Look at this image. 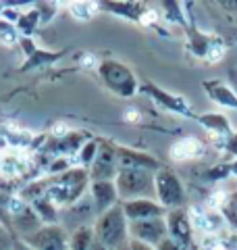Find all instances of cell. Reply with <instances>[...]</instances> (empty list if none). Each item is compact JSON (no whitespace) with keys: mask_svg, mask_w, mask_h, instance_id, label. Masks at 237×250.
<instances>
[{"mask_svg":"<svg viewBox=\"0 0 237 250\" xmlns=\"http://www.w3.org/2000/svg\"><path fill=\"white\" fill-rule=\"evenodd\" d=\"M96 242H100L106 250H117L127 244L129 238V221L123 213V207H113L102 213L94 229Z\"/></svg>","mask_w":237,"mask_h":250,"instance_id":"obj_1","label":"cell"},{"mask_svg":"<svg viewBox=\"0 0 237 250\" xmlns=\"http://www.w3.org/2000/svg\"><path fill=\"white\" fill-rule=\"evenodd\" d=\"M154 173L156 171H148V169H118L115 177L117 194L125 198V202L156 196Z\"/></svg>","mask_w":237,"mask_h":250,"instance_id":"obj_2","label":"cell"},{"mask_svg":"<svg viewBox=\"0 0 237 250\" xmlns=\"http://www.w3.org/2000/svg\"><path fill=\"white\" fill-rule=\"evenodd\" d=\"M154 190H156L158 202L167 210L183 208L187 205V194H185L183 182L169 167H160L154 173Z\"/></svg>","mask_w":237,"mask_h":250,"instance_id":"obj_3","label":"cell"},{"mask_svg":"<svg viewBox=\"0 0 237 250\" xmlns=\"http://www.w3.org/2000/svg\"><path fill=\"white\" fill-rule=\"evenodd\" d=\"M129 236H131V240L144 242V244H150V246L156 248L164 238L169 236L167 221H164V217L133 221V223H129Z\"/></svg>","mask_w":237,"mask_h":250,"instance_id":"obj_4","label":"cell"},{"mask_svg":"<svg viewBox=\"0 0 237 250\" xmlns=\"http://www.w3.org/2000/svg\"><path fill=\"white\" fill-rule=\"evenodd\" d=\"M164 221H167L169 238L175 240L177 244H181L185 250H189V246L194 244V223H192V219H189L187 210L185 208L169 210Z\"/></svg>","mask_w":237,"mask_h":250,"instance_id":"obj_5","label":"cell"},{"mask_svg":"<svg viewBox=\"0 0 237 250\" xmlns=\"http://www.w3.org/2000/svg\"><path fill=\"white\" fill-rule=\"evenodd\" d=\"M123 213L127 217V221H144V219H156V217H167L169 210L164 208L160 202L152 198H138V200H127L123 202Z\"/></svg>","mask_w":237,"mask_h":250,"instance_id":"obj_6","label":"cell"},{"mask_svg":"<svg viewBox=\"0 0 237 250\" xmlns=\"http://www.w3.org/2000/svg\"><path fill=\"white\" fill-rule=\"evenodd\" d=\"M25 242L31 250H67V236L57 225L38 229L36 233L27 236Z\"/></svg>","mask_w":237,"mask_h":250,"instance_id":"obj_7","label":"cell"},{"mask_svg":"<svg viewBox=\"0 0 237 250\" xmlns=\"http://www.w3.org/2000/svg\"><path fill=\"white\" fill-rule=\"evenodd\" d=\"M117 165H118V159L113 148L100 146L96 152V159H94V171H92L94 179L96 182H113L118 173Z\"/></svg>","mask_w":237,"mask_h":250,"instance_id":"obj_8","label":"cell"},{"mask_svg":"<svg viewBox=\"0 0 237 250\" xmlns=\"http://www.w3.org/2000/svg\"><path fill=\"white\" fill-rule=\"evenodd\" d=\"M104 77L108 80L110 88L115 92H118L121 96H131L133 92H136V77L129 69H125L121 65H115V62H110V65L104 67Z\"/></svg>","mask_w":237,"mask_h":250,"instance_id":"obj_9","label":"cell"},{"mask_svg":"<svg viewBox=\"0 0 237 250\" xmlns=\"http://www.w3.org/2000/svg\"><path fill=\"white\" fill-rule=\"evenodd\" d=\"M92 198H94V207H96L98 215L106 213L108 208H113L117 198H118L115 182H94V186H92Z\"/></svg>","mask_w":237,"mask_h":250,"instance_id":"obj_10","label":"cell"},{"mask_svg":"<svg viewBox=\"0 0 237 250\" xmlns=\"http://www.w3.org/2000/svg\"><path fill=\"white\" fill-rule=\"evenodd\" d=\"M204 90L208 92L210 100H215L218 106L233 108L237 111V94L223 82H204Z\"/></svg>","mask_w":237,"mask_h":250,"instance_id":"obj_11","label":"cell"},{"mask_svg":"<svg viewBox=\"0 0 237 250\" xmlns=\"http://www.w3.org/2000/svg\"><path fill=\"white\" fill-rule=\"evenodd\" d=\"M204 152V146L202 142H198L196 138H185V140H179V142L171 148V156L177 161H192L202 156Z\"/></svg>","mask_w":237,"mask_h":250,"instance_id":"obj_12","label":"cell"},{"mask_svg":"<svg viewBox=\"0 0 237 250\" xmlns=\"http://www.w3.org/2000/svg\"><path fill=\"white\" fill-rule=\"evenodd\" d=\"M198 121H200L204 127H208L212 131H217V134L225 136V138H233V129H231V123L229 119L223 115V113H210V115H202L198 117Z\"/></svg>","mask_w":237,"mask_h":250,"instance_id":"obj_13","label":"cell"},{"mask_svg":"<svg viewBox=\"0 0 237 250\" xmlns=\"http://www.w3.org/2000/svg\"><path fill=\"white\" fill-rule=\"evenodd\" d=\"M15 225H17L19 231H25L27 236H31V233H36L38 228H40V217L36 215V210L31 208H21L17 215H15Z\"/></svg>","mask_w":237,"mask_h":250,"instance_id":"obj_14","label":"cell"},{"mask_svg":"<svg viewBox=\"0 0 237 250\" xmlns=\"http://www.w3.org/2000/svg\"><path fill=\"white\" fill-rule=\"evenodd\" d=\"M94 240H96V236H94V229L90 228H81V229H77L73 233V238H71V250H90L92 244H94Z\"/></svg>","mask_w":237,"mask_h":250,"instance_id":"obj_15","label":"cell"},{"mask_svg":"<svg viewBox=\"0 0 237 250\" xmlns=\"http://www.w3.org/2000/svg\"><path fill=\"white\" fill-rule=\"evenodd\" d=\"M0 250H15V242L11 233L4 229V225H0Z\"/></svg>","mask_w":237,"mask_h":250,"instance_id":"obj_16","label":"cell"},{"mask_svg":"<svg viewBox=\"0 0 237 250\" xmlns=\"http://www.w3.org/2000/svg\"><path fill=\"white\" fill-rule=\"evenodd\" d=\"M156 250H185V248L181 246V244H177L175 240H171V238L167 236V238H164V240L160 242V244L156 246Z\"/></svg>","mask_w":237,"mask_h":250,"instance_id":"obj_17","label":"cell"},{"mask_svg":"<svg viewBox=\"0 0 237 250\" xmlns=\"http://www.w3.org/2000/svg\"><path fill=\"white\" fill-rule=\"evenodd\" d=\"M129 248L131 250H156L154 246L144 244V242H138V240H129Z\"/></svg>","mask_w":237,"mask_h":250,"instance_id":"obj_18","label":"cell"},{"mask_svg":"<svg viewBox=\"0 0 237 250\" xmlns=\"http://www.w3.org/2000/svg\"><path fill=\"white\" fill-rule=\"evenodd\" d=\"M117 250H131V248H129V242H127V244H125V246H121V248H117Z\"/></svg>","mask_w":237,"mask_h":250,"instance_id":"obj_19","label":"cell"},{"mask_svg":"<svg viewBox=\"0 0 237 250\" xmlns=\"http://www.w3.org/2000/svg\"><path fill=\"white\" fill-rule=\"evenodd\" d=\"M0 215H2V200H0Z\"/></svg>","mask_w":237,"mask_h":250,"instance_id":"obj_20","label":"cell"}]
</instances>
